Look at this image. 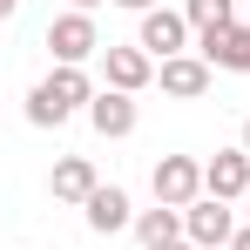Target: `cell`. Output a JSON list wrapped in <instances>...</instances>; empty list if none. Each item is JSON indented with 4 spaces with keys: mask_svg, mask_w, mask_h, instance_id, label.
<instances>
[{
    "mask_svg": "<svg viewBox=\"0 0 250 250\" xmlns=\"http://www.w3.org/2000/svg\"><path fill=\"white\" fill-rule=\"evenodd\" d=\"M88 102H95V82H88L82 68H54V75L27 95V122L34 128H61L75 108H88Z\"/></svg>",
    "mask_w": 250,
    "mask_h": 250,
    "instance_id": "1",
    "label": "cell"
},
{
    "mask_svg": "<svg viewBox=\"0 0 250 250\" xmlns=\"http://www.w3.org/2000/svg\"><path fill=\"white\" fill-rule=\"evenodd\" d=\"M47 54H54V68H82L88 54H102V34H95V21L88 14H54L47 21Z\"/></svg>",
    "mask_w": 250,
    "mask_h": 250,
    "instance_id": "2",
    "label": "cell"
},
{
    "mask_svg": "<svg viewBox=\"0 0 250 250\" xmlns=\"http://www.w3.org/2000/svg\"><path fill=\"white\" fill-rule=\"evenodd\" d=\"M183 237L196 250H230L237 244V216H230V203L223 196H203V203L183 209Z\"/></svg>",
    "mask_w": 250,
    "mask_h": 250,
    "instance_id": "3",
    "label": "cell"
},
{
    "mask_svg": "<svg viewBox=\"0 0 250 250\" xmlns=\"http://www.w3.org/2000/svg\"><path fill=\"white\" fill-rule=\"evenodd\" d=\"M142 54H156V68L176 61V54H189V14H176V7H156V14H142V34H135Z\"/></svg>",
    "mask_w": 250,
    "mask_h": 250,
    "instance_id": "4",
    "label": "cell"
},
{
    "mask_svg": "<svg viewBox=\"0 0 250 250\" xmlns=\"http://www.w3.org/2000/svg\"><path fill=\"white\" fill-rule=\"evenodd\" d=\"M156 203H169V209L203 203V163L196 156H163L156 163Z\"/></svg>",
    "mask_w": 250,
    "mask_h": 250,
    "instance_id": "5",
    "label": "cell"
},
{
    "mask_svg": "<svg viewBox=\"0 0 250 250\" xmlns=\"http://www.w3.org/2000/svg\"><path fill=\"white\" fill-rule=\"evenodd\" d=\"M203 196H223V203H244L250 196V149H216L203 163Z\"/></svg>",
    "mask_w": 250,
    "mask_h": 250,
    "instance_id": "6",
    "label": "cell"
},
{
    "mask_svg": "<svg viewBox=\"0 0 250 250\" xmlns=\"http://www.w3.org/2000/svg\"><path fill=\"white\" fill-rule=\"evenodd\" d=\"M196 54H203L209 68L250 75V27H244V21H230V27H216V34H196Z\"/></svg>",
    "mask_w": 250,
    "mask_h": 250,
    "instance_id": "7",
    "label": "cell"
},
{
    "mask_svg": "<svg viewBox=\"0 0 250 250\" xmlns=\"http://www.w3.org/2000/svg\"><path fill=\"white\" fill-rule=\"evenodd\" d=\"M102 68H108V88H122V95H142L156 82V54H142V47H102Z\"/></svg>",
    "mask_w": 250,
    "mask_h": 250,
    "instance_id": "8",
    "label": "cell"
},
{
    "mask_svg": "<svg viewBox=\"0 0 250 250\" xmlns=\"http://www.w3.org/2000/svg\"><path fill=\"white\" fill-rule=\"evenodd\" d=\"M209 68L203 54H176V61H163L156 68V82H163V95H176V102H196V95H209Z\"/></svg>",
    "mask_w": 250,
    "mask_h": 250,
    "instance_id": "9",
    "label": "cell"
},
{
    "mask_svg": "<svg viewBox=\"0 0 250 250\" xmlns=\"http://www.w3.org/2000/svg\"><path fill=\"white\" fill-rule=\"evenodd\" d=\"M88 122H95V135H108V142L135 135V95H122V88H102V95L88 102Z\"/></svg>",
    "mask_w": 250,
    "mask_h": 250,
    "instance_id": "10",
    "label": "cell"
},
{
    "mask_svg": "<svg viewBox=\"0 0 250 250\" xmlns=\"http://www.w3.org/2000/svg\"><path fill=\"white\" fill-rule=\"evenodd\" d=\"M88 230L95 237H115V230H135V209H128V189H115V183H102L95 196H88Z\"/></svg>",
    "mask_w": 250,
    "mask_h": 250,
    "instance_id": "11",
    "label": "cell"
},
{
    "mask_svg": "<svg viewBox=\"0 0 250 250\" xmlns=\"http://www.w3.org/2000/svg\"><path fill=\"white\" fill-rule=\"evenodd\" d=\"M47 189H54V203H88V196L102 189V176H95V163H88V156H61V163H54V176H47Z\"/></svg>",
    "mask_w": 250,
    "mask_h": 250,
    "instance_id": "12",
    "label": "cell"
},
{
    "mask_svg": "<svg viewBox=\"0 0 250 250\" xmlns=\"http://www.w3.org/2000/svg\"><path fill=\"white\" fill-rule=\"evenodd\" d=\"M135 237H142V250H169V244H183V209H135Z\"/></svg>",
    "mask_w": 250,
    "mask_h": 250,
    "instance_id": "13",
    "label": "cell"
},
{
    "mask_svg": "<svg viewBox=\"0 0 250 250\" xmlns=\"http://www.w3.org/2000/svg\"><path fill=\"white\" fill-rule=\"evenodd\" d=\"M183 14H189V27H196V34H216V27H230V21H237V0H183Z\"/></svg>",
    "mask_w": 250,
    "mask_h": 250,
    "instance_id": "14",
    "label": "cell"
},
{
    "mask_svg": "<svg viewBox=\"0 0 250 250\" xmlns=\"http://www.w3.org/2000/svg\"><path fill=\"white\" fill-rule=\"evenodd\" d=\"M115 7H128V14H156V0H115Z\"/></svg>",
    "mask_w": 250,
    "mask_h": 250,
    "instance_id": "15",
    "label": "cell"
},
{
    "mask_svg": "<svg viewBox=\"0 0 250 250\" xmlns=\"http://www.w3.org/2000/svg\"><path fill=\"white\" fill-rule=\"evenodd\" d=\"M68 7H75V14H95V7H102V0H68Z\"/></svg>",
    "mask_w": 250,
    "mask_h": 250,
    "instance_id": "16",
    "label": "cell"
},
{
    "mask_svg": "<svg viewBox=\"0 0 250 250\" xmlns=\"http://www.w3.org/2000/svg\"><path fill=\"white\" fill-rule=\"evenodd\" d=\"M230 250H250V223H244V230H237V244H230Z\"/></svg>",
    "mask_w": 250,
    "mask_h": 250,
    "instance_id": "17",
    "label": "cell"
},
{
    "mask_svg": "<svg viewBox=\"0 0 250 250\" xmlns=\"http://www.w3.org/2000/svg\"><path fill=\"white\" fill-rule=\"evenodd\" d=\"M0 14H7V21H14V14H21V0H0Z\"/></svg>",
    "mask_w": 250,
    "mask_h": 250,
    "instance_id": "18",
    "label": "cell"
},
{
    "mask_svg": "<svg viewBox=\"0 0 250 250\" xmlns=\"http://www.w3.org/2000/svg\"><path fill=\"white\" fill-rule=\"evenodd\" d=\"M169 250H196V244H189V237H183V244H169Z\"/></svg>",
    "mask_w": 250,
    "mask_h": 250,
    "instance_id": "19",
    "label": "cell"
},
{
    "mask_svg": "<svg viewBox=\"0 0 250 250\" xmlns=\"http://www.w3.org/2000/svg\"><path fill=\"white\" fill-rule=\"evenodd\" d=\"M244 149H250V122H244Z\"/></svg>",
    "mask_w": 250,
    "mask_h": 250,
    "instance_id": "20",
    "label": "cell"
},
{
    "mask_svg": "<svg viewBox=\"0 0 250 250\" xmlns=\"http://www.w3.org/2000/svg\"><path fill=\"white\" fill-rule=\"evenodd\" d=\"M244 209H250V196H244Z\"/></svg>",
    "mask_w": 250,
    "mask_h": 250,
    "instance_id": "21",
    "label": "cell"
}]
</instances>
